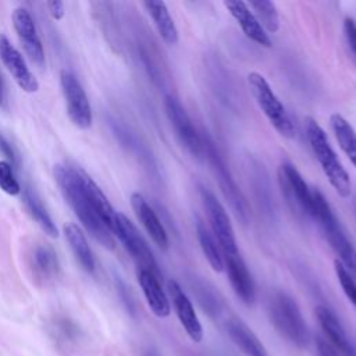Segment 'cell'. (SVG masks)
Masks as SVG:
<instances>
[{"label":"cell","instance_id":"1","mask_svg":"<svg viewBox=\"0 0 356 356\" xmlns=\"http://www.w3.org/2000/svg\"><path fill=\"white\" fill-rule=\"evenodd\" d=\"M54 179L64 199L71 206L85 229L106 249H114L111 231L97 217L86 195L83 185V171L57 164L54 167Z\"/></svg>","mask_w":356,"mask_h":356},{"label":"cell","instance_id":"2","mask_svg":"<svg viewBox=\"0 0 356 356\" xmlns=\"http://www.w3.org/2000/svg\"><path fill=\"white\" fill-rule=\"evenodd\" d=\"M312 218L320 224L339 263L356 281V249L345 235L331 206L318 189H312Z\"/></svg>","mask_w":356,"mask_h":356},{"label":"cell","instance_id":"3","mask_svg":"<svg viewBox=\"0 0 356 356\" xmlns=\"http://www.w3.org/2000/svg\"><path fill=\"white\" fill-rule=\"evenodd\" d=\"M305 131L312 147V152L318 161L323 172L330 181L331 186L341 197H348L350 195V178L348 171L343 168L337 157V153L331 147L325 131L321 125L312 117L305 118Z\"/></svg>","mask_w":356,"mask_h":356},{"label":"cell","instance_id":"4","mask_svg":"<svg viewBox=\"0 0 356 356\" xmlns=\"http://www.w3.org/2000/svg\"><path fill=\"white\" fill-rule=\"evenodd\" d=\"M268 313L275 330L298 348L309 345L310 334L298 303L284 292H277L268 305Z\"/></svg>","mask_w":356,"mask_h":356},{"label":"cell","instance_id":"5","mask_svg":"<svg viewBox=\"0 0 356 356\" xmlns=\"http://www.w3.org/2000/svg\"><path fill=\"white\" fill-rule=\"evenodd\" d=\"M248 83L257 106L264 113L270 124L277 129L281 136L293 139L296 136V129L292 118L282 102L274 93L268 81L260 72L252 71L248 75Z\"/></svg>","mask_w":356,"mask_h":356},{"label":"cell","instance_id":"6","mask_svg":"<svg viewBox=\"0 0 356 356\" xmlns=\"http://www.w3.org/2000/svg\"><path fill=\"white\" fill-rule=\"evenodd\" d=\"M202 146L203 152L207 154V160L211 165V170L216 175V181L218 182V186L229 203L232 211L238 217V220L242 221V224H248L250 220V207L249 203L236 185L235 179L231 175L229 168L227 167L222 156L220 154L217 146L209 136H202Z\"/></svg>","mask_w":356,"mask_h":356},{"label":"cell","instance_id":"7","mask_svg":"<svg viewBox=\"0 0 356 356\" xmlns=\"http://www.w3.org/2000/svg\"><path fill=\"white\" fill-rule=\"evenodd\" d=\"M111 232L120 239L125 250L135 260L138 270H147L161 277L159 266L156 263V259L150 248L147 246L140 232L136 229V227L125 214H121V213L115 214Z\"/></svg>","mask_w":356,"mask_h":356},{"label":"cell","instance_id":"8","mask_svg":"<svg viewBox=\"0 0 356 356\" xmlns=\"http://www.w3.org/2000/svg\"><path fill=\"white\" fill-rule=\"evenodd\" d=\"M200 199L203 203V207L206 210L209 222L211 225L214 238L217 239V243L220 249L222 250L224 254H236L238 252V245H236V238L234 232V227L231 224V220L224 209V206L217 200L213 192H210L206 188L199 189Z\"/></svg>","mask_w":356,"mask_h":356},{"label":"cell","instance_id":"9","mask_svg":"<svg viewBox=\"0 0 356 356\" xmlns=\"http://www.w3.org/2000/svg\"><path fill=\"white\" fill-rule=\"evenodd\" d=\"M60 86L71 122L79 129H88L92 125L93 115L82 83L71 71L63 70L60 72Z\"/></svg>","mask_w":356,"mask_h":356},{"label":"cell","instance_id":"10","mask_svg":"<svg viewBox=\"0 0 356 356\" xmlns=\"http://www.w3.org/2000/svg\"><path fill=\"white\" fill-rule=\"evenodd\" d=\"M278 182L289 207L296 213L312 217V189L293 164L284 163L280 165Z\"/></svg>","mask_w":356,"mask_h":356},{"label":"cell","instance_id":"11","mask_svg":"<svg viewBox=\"0 0 356 356\" xmlns=\"http://www.w3.org/2000/svg\"><path fill=\"white\" fill-rule=\"evenodd\" d=\"M164 110L179 142L193 157L199 159L203 153L202 136L195 129L192 120L181 102L175 96L167 95L164 97Z\"/></svg>","mask_w":356,"mask_h":356},{"label":"cell","instance_id":"12","mask_svg":"<svg viewBox=\"0 0 356 356\" xmlns=\"http://www.w3.org/2000/svg\"><path fill=\"white\" fill-rule=\"evenodd\" d=\"M11 19L26 56L35 65L42 68L44 65V50L32 15L26 8L18 7L13 11Z\"/></svg>","mask_w":356,"mask_h":356},{"label":"cell","instance_id":"13","mask_svg":"<svg viewBox=\"0 0 356 356\" xmlns=\"http://www.w3.org/2000/svg\"><path fill=\"white\" fill-rule=\"evenodd\" d=\"M0 60L11 74L17 85L26 93H35L39 89V82L26 65L22 54L15 49L8 38L0 33Z\"/></svg>","mask_w":356,"mask_h":356},{"label":"cell","instance_id":"14","mask_svg":"<svg viewBox=\"0 0 356 356\" xmlns=\"http://www.w3.org/2000/svg\"><path fill=\"white\" fill-rule=\"evenodd\" d=\"M167 289H168V295L172 302L175 314L181 325L184 327L185 332L193 342H200L203 339V328L196 316L192 302L189 300V298L186 296V293L182 291V288L175 280H170L167 282Z\"/></svg>","mask_w":356,"mask_h":356},{"label":"cell","instance_id":"15","mask_svg":"<svg viewBox=\"0 0 356 356\" xmlns=\"http://www.w3.org/2000/svg\"><path fill=\"white\" fill-rule=\"evenodd\" d=\"M224 256V268L227 270V275L234 292L245 305H253L256 299V291L253 278L246 267V263L239 253Z\"/></svg>","mask_w":356,"mask_h":356},{"label":"cell","instance_id":"16","mask_svg":"<svg viewBox=\"0 0 356 356\" xmlns=\"http://www.w3.org/2000/svg\"><path fill=\"white\" fill-rule=\"evenodd\" d=\"M224 6L228 10V13L235 18L246 38H249L250 40L263 47H271V40L268 35L266 33L264 28L260 25V22L257 21V18L254 17V14L250 11L249 6L245 1L225 0Z\"/></svg>","mask_w":356,"mask_h":356},{"label":"cell","instance_id":"17","mask_svg":"<svg viewBox=\"0 0 356 356\" xmlns=\"http://www.w3.org/2000/svg\"><path fill=\"white\" fill-rule=\"evenodd\" d=\"M131 206H132L138 220L140 221V224L143 225V228L146 229L149 236L152 238V241L161 250H167L168 245H170L168 235L165 232L164 225L161 224L160 218L157 217V214L152 209V206L147 203V200L140 193L135 192L131 195Z\"/></svg>","mask_w":356,"mask_h":356},{"label":"cell","instance_id":"18","mask_svg":"<svg viewBox=\"0 0 356 356\" xmlns=\"http://www.w3.org/2000/svg\"><path fill=\"white\" fill-rule=\"evenodd\" d=\"M314 312L325 337L328 338V342L342 355L356 356V348L348 338L342 324L339 323L338 317L332 313V310L320 305L316 307Z\"/></svg>","mask_w":356,"mask_h":356},{"label":"cell","instance_id":"19","mask_svg":"<svg viewBox=\"0 0 356 356\" xmlns=\"http://www.w3.org/2000/svg\"><path fill=\"white\" fill-rule=\"evenodd\" d=\"M136 275L150 310L157 317H161V318L168 317L171 313V306L165 292L161 288L160 277L147 270H138Z\"/></svg>","mask_w":356,"mask_h":356},{"label":"cell","instance_id":"20","mask_svg":"<svg viewBox=\"0 0 356 356\" xmlns=\"http://www.w3.org/2000/svg\"><path fill=\"white\" fill-rule=\"evenodd\" d=\"M227 332L245 356H268L260 339L242 320L229 318L227 321Z\"/></svg>","mask_w":356,"mask_h":356},{"label":"cell","instance_id":"21","mask_svg":"<svg viewBox=\"0 0 356 356\" xmlns=\"http://www.w3.org/2000/svg\"><path fill=\"white\" fill-rule=\"evenodd\" d=\"M143 7L146 8L147 14L153 19L154 26L160 38L163 39V42L168 46L177 44L179 42V33L165 3L150 0V1H143Z\"/></svg>","mask_w":356,"mask_h":356},{"label":"cell","instance_id":"22","mask_svg":"<svg viewBox=\"0 0 356 356\" xmlns=\"http://www.w3.org/2000/svg\"><path fill=\"white\" fill-rule=\"evenodd\" d=\"M64 235H65V239H67L75 259L81 264V267L86 273L92 274L96 268V263H95L93 253L89 248V243H88L86 236L82 232V229L74 222H67L64 225Z\"/></svg>","mask_w":356,"mask_h":356},{"label":"cell","instance_id":"23","mask_svg":"<svg viewBox=\"0 0 356 356\" xmlns=\"http://www.w3.org/2000/svg\"><path fill=\"white\" fill-rule=\"evenodd\" d=\"M83 185H85L86 195L89 197V202H90L95 213L104 222V225L111 231L117 211L108 202L104 192L99 188V185L86 172H83Z\"/></svg>","mask_w":356,"mask_h":356},{"label":"cell","instance_id":"24","mask_svg":"<svg viewBox=\"0 0 356 356\" xmlns=\"http://www.w3.org/2000/svg\"><path fill=\"white\" fill-rule=\"evenodd\" d=\"M330 124L339 147L342 149V152L346 154V157L356 170V131L338 113L330 117Z\"/></svg>","mask_w":356,"mask_h":356},{"label":"cell","instance_id":"25","mask_svg":"<svg viewBox=\"0 0 356 356\" xmlns=\"http://www.w3.org/2000/svg\"><path fill=\"white\" fill-rule=\"evenodd\" d=\"M22 199H24V204H25L28 213L38 222V225L44 231V234H47L51 238H56L58 235L57 227L53 222L50 214L47 213L46 207L43 206L42 200L39 199V196L31 188H25L22 191Z\"/></svg>","mask_w":356,"mask_h":356},{"label":"cell","instance_id":"26","mask_svg":"<svg viewBox=\"0 0 356 356\" xmlns=\"http://www.w3.org/2000/svg\"><path fill=\"white\" fill-rule=\"evenodd\" d=\"M32 267L42 280H51L58 273V260L54 250L47 245H36L31 256Z\"/></svg>","mask_w":356,"mask_h":356},{"label":"cell","instance_id":"27","mask_svg":"<svg viewBox=\"0 0 356 356\" xmlns=\"http://www.w3.org/2000/svg\"><path fill=\"white\" fill-rule=\"evenodd\" d=\"M196 234H197L200 249H202L206 260L209 261L210 267L214 271L221 273L224 270V259L221 256L220 246L216 242L214 236L209 232V229L200 220L196 222Z\"/></svg>","mask_w":356,"mask_h":356},{"label":"cell","instance_id":"28","mask_svg":"<svg viewBox=\"0 0 356 356\" xmlns=\"http://www.w3.org/2000/svg\"><path fill=\"white\" fill-rule=\"evenodd\" d=\"M249 8L253 10L254 17L260 22V25L267 29L271 33L278 32L280 29V17L277 7L273 1L268 0H259V1H250Z\"/></svg>","mask_w":356,"mask_h":356},{"label":"cell","instance_id":"29","mask_svg":"<svg viewBox=\"0 0 356 356\" xmlns=\"http://www.w3.org/2000/svg\"><path fill=\"white\" fill-rule=\"evenodd\" d=\"M0 189L11 196H17L22 191L18 179L15 178L13 165L6 160H0Z\"/></svg>","mask_w":356,"mask_h":356},{"label":"cell","instance_id":"30","mask_svg":"<svg viewBox=\"0 0 356 356\" xmlns=\"http://www.w3.org/2000/svg\"><path fill=\"white\" fill-rule=\"evenodd\" d=\"M334 270L338 278V282L346 295V298L350 300V303L356 307V281L352 278V275L345 270V267L339 263L338 259L334 260Z\"/></svg>","mask_w":356,"mask_h":356},{"label":"cell","instance_id":"31","mask_svg":"<svg viewBox=\"0 0 356 356\" xmlns=\"http://www.w3.org/2000/svg\"><path fill=\"white\" fill-rule=\"evenodd\" d=\"M343 35L348 49L352 57L356 60V22L350 17H345L343 19Z\"/></svg>","mask_w":356,"mask_h":356},{"label":"cell","instance_id":"32","mask_svg":"<svg viewBox=\"0 0 356 356\" xmlns=\"http://www.w3.org/2000/svg\"><path fill=\"white\" fill-rule=\"evenodd\" d=\"M0 153L7 159L6 161H8L13 168H17L18 165V154L14 149V146L8 142V139L0 132Z\"/></svg>","mask_w":356,"mask_h":356},{"label":"cell","instance_id":"33","mask_svg":"<svg viewBox=\"0 0 356 356\" xmlns=\"http://www.w3.org/2000/svg\"><path fill=\"white\" fill-rule=\"evenodd\" d=\"M316 348L318 356H342L341 352H338L327 339L318 337L316 339Z\"/></svg>","mask_w":356,"mask_h":356},{"label":"cell","instance_id":"34","mask_svg":"<svg viewBox=\"0 0 356 356\" xmlns=\"http://www.w3.org/2000/svg\"><path fill=\"white\" fill-rule=\"evenodd\" d=\"M47 8H49L50 15L54 19H61L64 17V14H65L64 3L63 1H49L47 3Z\"/></svg>","mask_w":356,"mask_h":356},{"label":"cell","instance_id":"35","mask_svg":"<svg viewBox=\"0 0 356 356\" xmlns=\"http://www.w3.org/2000/svg\"><path fill=\"white\" fill-rule=\"evenodd\" d=\"M0 108L3 110L8 108V93H7V86H6V81L3 78L1 71H0Z\"/></svg>","mask_w":356,"mask_h":356},{"label":"cell","instance_id":"36","mask_svg":"<svg viewBox=\"0 0 356 356\" xmlns=\"http://www.w3.org/2000/svg\"><path fill=\"white\" fill-rule=\"evenodd\" d=\"M353 209H355V214H356V197H355V200H353Z\"/></svg>","mask_w":356,"mask_h":356}]
</instances>
